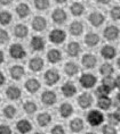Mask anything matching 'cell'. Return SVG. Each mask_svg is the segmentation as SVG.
Masks as SVG:
<instances>
[{"instance_id":"obj_47","label":"cell","mask_w":120,"mask_h":134,"mask_svg":"<svg viewBox=\"0 0 120 134\" xmlns=\"http://www.w3.org/2000/svg\"><path fill=\"white\" fill-rule=\"evenodd\" d=\"M12 1H13V0H0V4L4 5V6H7V5L11 4Z\"/></svg>"},{"instance_id":"obj_49","label":"cell","mask_w":120,"mask_h":134,"mask_svg":"<svg viewBox=\"0 0 120 134\" xmlns=\"http://www.w3.org/2000/svg\"><path fill=\"white\" fill-rule=\"evenodd\" d=\"M116 86L120 90V76H118V77L116 79Z\"/></svg>"},{"instance_id":"obj_35","label":"cell","mask_w":120,"mask_h":134,"mask_svg":"<svg viewBox=\"0 0 120 134\" xmlns=\"http://www.w3.org/2000/svg\"><path fill=\"white\" fill-rule=\"evenodd\" d=\"M12 21V15L8 12H1L0 13V24L8 25Z\"/></svg>"},{"instance_id":"obj_13","label":"cell","mask_w":120,"mask_h":134,"mask_svg":"<svg viewBox=\"0 0 120 134\" xmlns=\"http://www.w3.org/2000/svg\"><path fill=\"white\" fill-rule=\"evenodd\" d=\"M29 67L32 69L33 72H39L44 67V60H42L40 57H34L30 60L29 63Z\"/></svg>"},{"instance_id":"obj_56","label":"cell","mask_w":120,"mask_h":134,"mask_svg":"<svg viewBox=\"0 0 120 134\" xmlns=\"http://www.w3.org/2000/svg\"><path fill=\"white\" fill-rule=\"evenodd\" d=\"M34 134H44V133H41V132H37V133H34Z\"/></svg>"},{"instance_id":"obj_5","label":"cell","mask_w":120,"mask_h":134,"mask_svg":"<svg viewBox=\"0 0 120 134\" xmlns=\"http://www.w3.org/2000/svg\"><path fill=\"white\" fill-rule=\"evenodd\" d=\"M45 81L48 85H54L59 81V74L55 69H49L45 74Z\"/></svg>"},{"instance_id":"obj_39","label":"cell","mask_w":120,"mask_h":134,"mask_svg":"<svg viewBox=\"0 0 120 134\" xmlns=\"http://www.w3.org/2000/svg\"><path fill=\"white\" fill-rule=\"evenodd\" d=\"M34 6L39 10H44L49 7V0H34Z\"/></svg>"},{"instance_id":"obj_21","label":"cell","mask_w":120,"mask_h":134,"mask_svg":"<svg viewBox=\"0 0 120 134\" xmlns=\"http://www.w3.org/2000/svg\"><path fill=\"white\" fill-rule=\"evenodd\" d=\"M70 129H71L72 132L79 133L80 131L84 129V120L81 118H73L70 122Z\"/></svg>"},{"instance_id":"obj_46","label":"cell","mask_w":120,"mask_h":134,"mask_svg":"<svg viewBox=\"0 0 120 134\" xmlns=\"http://www.w3.org/2000/svg\"><path fill=\"white\" fill-rule=\"evenodd\" d=\"M113 114H114L116 118H117V119H118V122L120 123V108H118V109H117V110H116V111H114V113H113Z\"/></svg>"},{"instance_id":"obj_9","label":"cell","mask_w":120,"mask_h":134,"mask_svg":"<svg viewBox=\"0 0 120 134\" xmlns=\"http://www.w3.org/2000/svg\"><path fill=\"white\" fill-rule=\"evenodd\" d=\"M104 36H105V39L110 40V41L116 40L119 36V29L113 25L108 26V27L104 30Z\"/></svg>"},{"instance_id":"obj_23","label":"cell","mask_w":120,"mask_h":134,"mask_svg":"<svg viewBox=\"0 0 120 134\" xmlns=\"http://www.w3.org/2000/svg\"><path fill=\"white\" fill-rule=\"evenodd\" d=\"M52 120V116L49 115L48 113H41L39 114L38 117H37V123H38L39 126H47Z\"/></svg>"},{"instance_id":"obj_51","label":"cell","mask_w":120,"mask_h":134,"mask_svg":"<svg viewBox=\"0 0 120 134\" xmlns=\"http://www.w3.org/2000/svg\"><path fill=\"white\" fill-rule=\"evenodd\" d=\"M2 62H4V52L0 51V64H1Z\"/></svg>"},{"instance_id":"obj_14","label":"cell","mask_w":120,"mask_h":134,"mask_svg":"<svg viewBox=\"0 0 120 134\" xmlns=\"http://www.w3.org/2000/svg\"><path fill=\"white\" fill-rule=\"evenodd\" d=\"M62 93H63V96L66 97V98H71V97H73L76 94V92H77V89H76V86L72 84V83H65L64 85L62 86Z\"/></svg>"},{"instance_id":"obj_12","label":"cell","mask_w":120,"mask_h":134,"mask_svg":"<svg viewBox=\"0 0 120 134\" xmlns=\"http://www.w3.org/2000/svg\"><path fill=\"white\" fill-rule=\"evenodd\" d=\"M104 16H103L101 13H97V12H95V13H92L91 15H89V22H91V24L93 26H99V25H102L103 24V22H104Z\"/></svg>"},{"instance_id":"obj_37","label":"cell","mask_w":120,"mask_h":134,"mask_svg":"<svg viewBox=\"0 0 120 134\" xmlns=\"http://www.w3.org/2000/svg\"><path fill=\"white\" fill-rule=\"evenodd\" d=\"M23 108H24L26 114H33L37 110V105L33 101H25L23 105Z\"/></svg>"},{"instance_id":"obj_53","label":"cell","mask_w":120,"mask_h":134,"mask_svg":"<svg viewBox=\"0 0 120 134\" xmlns=\"http://www.w3.org/2000/svg\"><path fill=\"white\" fill-rule=\"evenodd\" d=\"M56 2H58V4H63V2H65L66 0H55Z\"/></svg>"},{"instance_id":"obj_22","label":"cell","mask_w":120,"mask_h":134,"mask_svg":"<svg viewBox=\"0 0 120 134\" xmlns=\"http://www.w3.org/2000/svg\"><path fill=\"white\" fill-rule=\"evenodd\" d=\"M116 49L113 48L112 46H104L102 48L101 50V55L104 57L105 59H112V58H114V56H116Z\"/></svg>"},{"instance_id":"obj_10","label":"cell","mask_w":120,"mask_h":134,"mask_svg":"<svg viewBox=\"0 0 120 134\" xmlns=\"http://www.w3.org/2000/svg\"><path fill=\"white\" fill-rule=\"evenodd\" d=\"M16 129L21 134H26L29 133L32 129V125L29 120L26 119H22V120H18L17 124H16Z\"/></svg>"},{"instance_id":"obj_31","label":"cell","mask_w":120,"mask_h":134,"mask_svg":"<svg viewBox=\"0 0 120 134\" xmlns=\"http://www.w3.org/2000/svg\"><path fill=\"white\" fill-rule=\"evenodd\" d=\"M16 13L21 18H24L30 14V8L26 4H19L16 7Z\"/></svg>"},{"instance_id":"obj_48","label":"cell","mask_w":120,"mask_h":134,"mask_svg":"<svg viewBox=\"0 0 120 134\" xmlns=\"http://www.w3.org/2000/svg\"><path fill=\"white\" fill-rule=\"evenodd\" d=\"M4 83H5V75L0 72V86L4 84Z\"/></svg>"},{"instance_id":"obj_28","label":"cell","mask_w":120,"mask_h":134,"mask_svg":"<svg viewBox=\"0 0 120 134\" xmlns=\"http://www.w3.org/2000/svg\"><path fill=\"white\" fill-rule=\"evenodd\" d=\"M14 32H15V35L17 36V38L23 39V38H25V36L28 35L29 30H28V27H26L24 24H17L15 26Z\"/></svg>"},{"instance_id":"obj_29","label":"cell","mask_w":120,"mask_h":134,"mask_svg":"<svg viewBox=\"0 0 120 134\" xmlns=\"http://www.w3.org/2000/svg\"><path fill=\"white\" fill-rule=\"evenodd\" d=\"M80 51H81V48H80V44L78 42H70L68 46V53L72 57L78 56Z\"/></svg>"},{"instance_id":"obj_15","label":"cell","mask_w":120,"mask_h":134,"mask_svg":"<svg viewBox=\"0 0 120 134\" xmlns=\"http://www.w3.org/2000/svg\"><path fill=\"white\" fill-rule=\"evenodd\" d=\"M96 62H97V60H96V57L94 55H91V53L85 55L81 59L82 65H84L86 68H93V67H95Z\"/></svg>"},{"instance_id":"obj_45","label":"cell","mask_w":120,"mask_h":134,"mask_svg":"<svg viewBox=\"0 0 120 134\" xmlns=\"http://www.w3.org/2000/svg\"><path fill=\"white\" fill-rule=\"evenodd\" d=\"M108 119H109V123H110V125H118L119 122H118V119L116 118V116H114V114H109V116H108Z\"/></svg>"},{"instance_id":"obj_17","label":"cell","mask_w":120,"mask_h":134,"mask_svg":"<svg viewBox=\"0 0 120 134\" xmlns=\"http://www.w3.org/2000/svg\"><path fill=\"white\" fill-rule=\"evenodd\" d=\"M31 47L36 51H40L45 48V40L41 36H33L31 40Z\"/></svg>"},{"instance_id":"obj_2","label":"cell","mask_w":120,"mask_h":134,"mask_svg":"<svg viewBox=\"0 0 120 134\" xmlns=\"http://www.w3.org/2000/svg\"><path fill=\"white\" fill-rule=\"evenodd\" d=\"M96 81H97V79L95 77L93 74H84L81 75V77L79 79V82L80 84H81L82 88L85 89H92L94 88V85L96 84Z\"/></svg>"},{"instance_id":"obj_54","label":"cell","mask_w":120,"mask_h":134,"mask_svg":"<svg viewBox=\"0 0 120 134\" xmlns=\"http://www.w3.org/2000/svg\"><path fill=\"white\" fill-rule=\"evenodd\" d=\"M117 65H118V67H119V68H120V58L118 59V62H117Z\"/></svg>"},{"instance_id":"obj_20","label":"cell","mask_w":120,"mask_h":134,"mask_svg":"<svg viewBox=\"0 0 120 134\" xmlns=\"http://www.w3.org/2000/svg\"><path fill=\"white\" fill-rule=\"evenodd\" d=\"M59 114H61L63 118H68L73 114V107L68 102L62 103L61 107H59Z\"/></svg>"},{"instance_id":"obj_19","label":"cell","mask_w":120,"mask_h":134,"mask_svg":"<svg viewBox=\"0 0 120 134\" xmlns=\"http://www.w3.org/2000/svg\"><path fill=\"white\" fill-rule=\"evenodd\" d=\"M21 90H19L17 86H14V85H12V86H9V88L6 90V94H7V97L11 100H17L19 97H21Z\"/></svg>"},{"instance_id":"obj_32","label":"cell","mask_w":120,"mask_h":134,"mask_svg":"<svg viewBox=\"0 0 120 134\" xmlns=\"http://www.w3.org/2000/svg\"><path fill=\"white\" fill-rule=\"evenodd\" d=\"M70 10H71L73 16H80V15H82V13H84L85 7H84V5L80 4V2H74V4L71 5Z\"/></svg>"},{"instance_id":"obj_27","label":"cell","mask_w":120,"mask_h":134,"mask_svg":"<svg viewBox=\"0 0 120 134\" xmlns=\"http://www.w3.org/2000/svg\"><path fill=\"white\" fill-rule=\"evenodd\" d=\"M85 42L89 47H94L99 42V36L96 33H88L85 36Z\"/></svg>"},{"instance_id":"obj_52","label":"cell","mask_w":120,"mask_h":134,"mask_svg":"<svg viewBox=\"0 0 120 134\" xmlns=\"http://www.w3.org/2000/svg\"><path fill=\"white\" fill-rule=\"evenodd\" d=\"M117 101H118V102L120 103V92L118 93V94H117Z\"/></svg>"},{"instance_id":"obj_25","label":"cell","mask_w":120,"mask_h":134,"mask_svg":"<svg viewBox=\"0 0 120 134\" xmlns=\"http://www.w3.org/2000/svg\"><path fill=\"white\" fill-rule=\"evenodd\" d=\"M64 72L66 73V75L73 76V75H76L77 73L79 72V67H78V65H77L76 63L69 62V63H66L65 66H64Z\"/></svg>"},{"instance_id":"obj_11","label":"cell","mask_w":120,"mask_h":134,"mask_svg":"<svg viewBox=\"0 0 120 134\" xmlns=\"http://www.w3.org/2000/svg\"><path fill=\"white\" fill-rule=\"evenodd\" d=\"M52 18H53V21H54L55 23H57V24H62V23H64V21L66 19V13L63 10V9L57 8V9H55V10L53 12Z\"/></svg>"},{"instance_id":"obj_40","label":"cell","mask_w":120,"mask_h":134,"mask_svg":"<svg viewBox=\"0 0 120 134\" xmlns=\"http://www.w3.org/2000/svg\"><path fill=\"white\" fill-rule=\"evenodd\" d=\"M110 15H111V17L114 19V21H118V19H120V7H119V6L113 7L111 9V12H110Z\"/></svg>"},{"instance_id":"obj_8","label":"cell","mask_w":120,"mask_h":134,"mask_svg":"<svg viewBox=\"0 0 120 134\" xmlns=\"http://www.w3.org/2000/svg\"><path fill=\"white\" fill-rule=\"evenodd\" d=\"M56 94L54 91H45L41 96V101L46 106H52L56 102Z\"/></svg>"},{"instance_id":"obj_16","label":"cell","mask_w":120,"mask_h":134,"mask_svg":"<svg viewBox=\"0 0 120 134\" xmlns=\"http://www.w3.org/2000/svg\"><path fill=\"white\" fill-rule=\"evenodd\" d=\"M25 89L28 90L30 93H34L40 89V83L38 80H36V79H30L25 82Z\"/></svg>"},{"instance_id":"obj_44","label":"cell","mask_w":120,"mask_h":134,"mask_svg":"<svg viewBox=\"0 0 120 134\" xmlns=\"http://www.w3.org/2000/svg\"><path fill=\"white\" fill-rule=\"evenodd\" d=\"M0 134H12V130L8 125H0Z\"/></svg>"},{"instance_id":"obj_7","label":"cell","mask_w":120,"mask_h":134,"mask_svg":"<svg viewBox=\"0 0 120 134\" xmlns=\"http://www.w3.org/2000/svg\"><path fill=\"white\" fill-rule=\"evenodd\" d=\"M46 26H47V22H46V19L42 17V16H36L34 18H33L32 21V27L34 31H44L46 29Z\"/></svg>"},{"instance_id":"obj_26","label":"cell","mask_w":120,"mask_h":134,"mask_svg":"<svg viewBox=\"0 0 120 134\" xmlns=\"http://www.w3.org/2000/svg\"><path fill=\"white\" fill-rule=\"evenodd\" d=\"M47 58H48L49 62L53 63V64L58 63L59 60L62 59V53H61V51H59V50H57V49H52L51 51L47 53Z\"/></svg>"},{"instance_id":"obj_4","label":"cell","mask_w":120,"mask_h":134,"mask_svg":"<svg viewBox=\"0 0 120 134\" xmlns=\"http://www.w3.org/2000/svg\"><path fill=\"white\" fill-rule=\"evenodd\" d=\"M65 32L63 31V30H53V31L51 32V34H49V40L55 43V44H61V43L64 42L65 40Z\"/></svg>"},{"instance_id":"obj_30","label":"cell","mask_w":120,"mask_h":134,"mask_svg":"<svg viewBox=\"0 0 120 134\" xmlns=\"http://www.w3.org/2000/svg\"><path fill=\"white\" fill-rule=\"evenodd\" d=\"M112 105V101L109 97H101L97 100V106L103 110H108L110 109V107Z\"/></svg>"},{"instance_id":"obj_1","label":"cell","mask_w":120,"mask_h":134,"mask_svg":"<svg viewBox=\"0 0 120 134\" xmlns=\"http://www.w3.org/2000/svg\"><path fill=\"white\" fill-rule=\"evenodd\" d=\"M104 120V116L98 110H92L87 115V122L92 126H99Z\"/></svg>"},{"instance_id":"obj_41","label":"cell","mask_w":120,"mask_h":134,"mask_svg":"<svg viewBox=\"0 0 120 134\" xmlns=\"http://www.w3.org/2000/svg\"><path fill=\"white\" fill-rule=\"evenodd\" d=\"M102 133L103 134H117V130L113 127L112 125H104L102 129Z\"/></svg>"},{"instance_id":"obj_38","label":"cell","mask_w":120,"mask_h":134,"mask_svg":"<svg viewBox=\"0 0 120 134\" xmlns=\"http://www.w3.org/2000/svg\"><path fill=\"white\" fill-rule=\"evenodd\" d=\"M110 90L109 88H106L105 85H101V86H98L97 89H96V91H95V93H96V96L98 97V98H101V97H108L109 96V93H110Z\"/></svg>"},{"instance_id":"obj_55","label":"cell","mask_w":120,"mask_h":134,"mask_svg":"<svg viewBox=\"0 0 120 134\" xmlns=\"http://www.w3.org/2000/svg\"><path fill=\"white\" fill-rule=\"evenodd\" d=\"M86 134H96V133H94V132H88V133H86Z\"/></svg>"},{"instance_id":"obj_3","label":"cell","mask_w":120,"mask_h":134,"mask_svg":"<svg viewBox=\"0 0 120 134\" xmlns=\"http://www.w3.org/2000/svg\"><path fill=\"white\" fill-rule=\"evenodd\" d=\"M9 55H11L14 59H22L25 57L26 52L21 44L14 43V44H12V47L9 48Z\"/></svg>"},{"instance_id":"obj_36","label":"cell","mask_w":120,"mask_h":134,"mask_svg":"<svg viewBox=\"0 0 120 134\" xmlns=\"http://www.w3.org/2000/svg\"><path fill=\"white\" fill-rule=\"evenodd\" d=\"M4 115L7 117V118H14L16 115V108L12 105L6 106L4 108Z\"/></svg>"},{"instance_id":"obj_43","label":"cell","mask_w":120,"mask_h":134,"mask_svg":"<svg viewBox=\"0 0 120 134\" xmlns=\"http://www.w3.org/2000/svg\"><path fill=\"white\" fill-rule=\"evenodd\" d=\"M8 41V33L5 30H0V44L6 43Z\"/></svg>"},{"instance_id":"obj_24","label":"cell","mask_w":120,"mask_h":134,"mask_svg":"<svg viewBox=\"0 0 120 134\" xmlns=\"http://www.w3.org/2000/svg\"><path fill=\"white\" fill-rule=\"evenodd\" d=\"M82 31H84V25H82V23H80L78 21L71 23V25H70V32H71L72 35L78 36L81 34Z\"/></svg>"},{"instance_id":"obj_34","label":"cell","mask_w":120,"mask_h":134,"mask_svg":"<svg viewBox=\"0 0 120 134\" xmlns=\"http://www.w3.org/2000/svg\"><path fill=\"white\" fill-rule=\"evenodd\" d=\"M102 84L105 85L106 88H109L110 90H113L116 86V80L112 77V76H104L102 80Z\"/></svg>"},{"instance_id":"obj_6","label":"cell","mask_w":120,"mask_h":134,"mask_svg":"<svg viewBox=\"0 0 120 134\" xmlns=\"http://www.w3.org/2000/svg\"><path fill=\"white\" fill-rule=\"evenodd\" d=\"M78 103L82 109H87L92 106L93 103V97L89 93H82L78 98Z\"/></svg>"},{"instance_id":"obj_18","label":"cell","mask_w":120,"mask_h":134,"mask_svg":"<svg viewBox=\"0 0 120 134\" xmlns=\"http://www.w3.org/2000/svg\"><path fill=\"white\" fill-rule=\"evenodd\" d=\"M9 73H11V76L14 80H19L22 77L23 75H24V68H23L22 66H19V65H15V66H13L11 69H9Z\"/></svg>"},{"instance_id":"obj_42","label":"cell","mask_w":120,"mask_h":134,"mask_svg":"<svg viewBox=\"0 0 120 134\" xmlns=\"http://www.w3.org/2000/svg\"><path fill=\"white\" fill-rule=\"evenodd\" d=\"M51 133L52 134H65V131H64V127L62 125H55L52 129Z\"/></svg>"},{"instance_id":"obj_33","label":"cell","mask_w":120,"mask_h":134,"mask_svg":"<svg viewBox=\"0 0 120 134\" xmlns=\"http://www.w3.org/2000/svg\"><path fill=\"white\" fill-rule=\"evenodd\" d=\"M113 71H114V69H113L112 65L111 64H108V63L103 64V65L101 66V68H99V73L104 76H111Z\"/></svg>"},{"instance_id":"obj_50","label":"cell","mask_w":120,"mask_h":134,"mask_svg":"<svg viewBox=\"0 0 120 134\" xmlns=\"http://www.w3.org/2000/svg\"><path fill=\"white\" fill-rule=\"evenodd\" d=\"M96 1L98 2V4H103V5H106L110 2V0H96Z\"/></svg>"}]
</instances>
